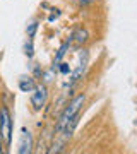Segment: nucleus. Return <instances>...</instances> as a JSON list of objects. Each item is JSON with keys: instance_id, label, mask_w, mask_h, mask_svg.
<instances>
[{"instance_id": "f257e3e1", "label": "nucleus", "mask_w": 137, "mask_h": 154, "mask_svg": "<svg viewBox=\"0 0 137 154\" xmlns=\"http://www.w3.org/2000/svg\"><path fill=\"white\" fill-rule=\"evenodd\" d=\"M84 101H86V96L84 94H79V96H76V98L72 99L70 103L65 106V110L62 111V115L60 118H58V122H57V125H55V132L58 134L65 127L67 122H70L72 118L76 115H79V111H81L82 105H84Z\"/></svg>"}, {"instance_id": "f03ea898", "label": "nucleus", "mask_w": 137, "mask_h": 154, "mask_svg": "<svg viewBox=\"0 0 137 154\" xmlns=\"http://www.w3.org/2000/svg\"><path fill=\"white\" fill-rule=\"evenodd\" d=\"M0 135L4 139L5 146H11V139H12V120H11V113L5 106L0 111Z\"/></svg>"}, {"instance_id": "7ed1b4c3", "label": "nucleus", "mask_w": 137, "mask_h": 154, "mask_svg": "<svg viewBox=\"0 0 137 154\" xmlns=\"http://www.w3.org/2000/svg\"><path fill=\"white\" fill-rule=\"evenodd\" d=\"M33 96H31V105L34 106V110H41L45 105H46V98H48V91H46V86H36V88L31 91Z\"/></svg>"}, {"instance_id": "20e7f679", "label": "nucleus", "mask_w": 137, "mask_h": 154, "mask_svg": "<svg viewBox=\"0 0 137 154\" xmlns=\"http://www.w3.org/2000/svg\"><path fill=\"white\" fill-rule=\"evenodd\" d=\"M33 151V134L27 128H22L21 134V142H19V152L21 154H29Z\"/></svg>"}, {"instance_id": "39448f33", "label": "nucleus", "mask_w": 137, "mask_h": 154, "mask_svg": "<svg viewBox=\"0 0 137 154\" xmlns=\"http://www.w3.org/2000/svg\"><path fill=\"white\" fill-rule=\"evenodd\" d=\"M88 50H82V53H81V62H79V65H77V69L74 70V74H72V82H77L79 79H81V75L84 74V70H86V65H88Z\"/></svg>"}, {"instance_id": "423d86ee", "label": "nucleus", "mask_w": 137, "mask_h": 154, "mask_svg": "<svg viewBox=\"0 0 137 154\" xmlns=\"http://www.w3.org/2000/svg\"><path fill=\"white\" fill-rule=\"evenodd\" d=\"M36 88V84L31 77H22L21 81H19V89H21L22 93H31L33 89Z\"/></svg>"}, {"instance_id": "0eeeda50", "label": "nucleus", "mask_w": 137, "mask_h": 154, "mask_svg": "<svg viewBox=\"0 0 137 154\" xmlns=\"http://www.w3.org/2000/svg\"><path fill=\"white\" fill-rule=\"evenodd\" d=\"M72 38H74V41H76V45H82V43H86V41H88L89 34H88V31H86V29L79 28V29L76 31V33L72 34Z\"/></svg>"}, {"instance_id": "6e6552de", "label": "nucleus", "mask_w": 137, "mask_h": 154, "mask_svg": "<svg viewBox=\"0 0 137 154\" xmlns=\"http://www.w3.org/2000/svg\"><path fill=\"white\" fill-rule=\"evenodd\" d=\"M69 45H70V41H65V43L60 46V50H58V53H57V57H55V62H60L62 58H64V55L67 53V48H69Z\"/></svg>"}, {"instance_id": "1a4fd4ad", "label": "nucleus", "mask_w": 137, "mask_h": 154, "mask_svg": "<svg viewBox=\"0 0 137 154\" xmlns=\"http://www.w3.org/2000/svg\"><path fill=\"white\" fill-rule=\"evenodd\" d=\"M24 50H26V55L31 58L33 57V38H29L26 41V46H24Z\"/></svg>"}, {"instance_id": "9d476101", "label": "nucleus", "mask_w": 137, "mask_h": 154, "mask_svg": "<svg viewBox=\"0 0 137 154\" xmlns=\"http://www.w3.org/2000/svg\"><path fill=\"white\" fill-rule=\"evenodd\" d=\"M36 29H38V21H34V22L29 24V28H27V36H29V38H33L34 33H36Z\"/></svg>"}, {"instance_id": "9b49d317", "label": "nucleus", "mask_w": 137, "mask_h": 154, "mask_svg": "<svg viewBox=\"0 0 137 154\" xmlns=\"http://www.w3.org/2000/svg\"><path fill=\"white\" fill-rule=\"evenodd\" d=\"M60 72H62V74H69V72H70V69H69V65H67V63H60Z\"/></svg>"}, {"instance_id": "f8f14e48", "label": "nucleus", "mask_w": 137, "mask_h": 154, "mask_svg": "<svg viewBox=\"0 0 137 154\" xmlns=\"http://www.w3.org/2000/svg\"><path fill=\"white\" fill-rule=\"evenodd\" d=\"M94 0H77V4H79V5H91V4H93Z\"/></svg>"}, {"instance_id": "ddd939ff", "label": "nucleus", "mask_w": 137, "mask_h": 154, "mask_svg": "<svg viewBox=\"0 0 137 154\" xmlns=\"http://www.w3.org/2000/svg\"><path fill=\"white\" fill-rule=\"evenodd\" d=\"M4 152V144H2V135H0V154Z\"/></svg>"}]
</instances>
